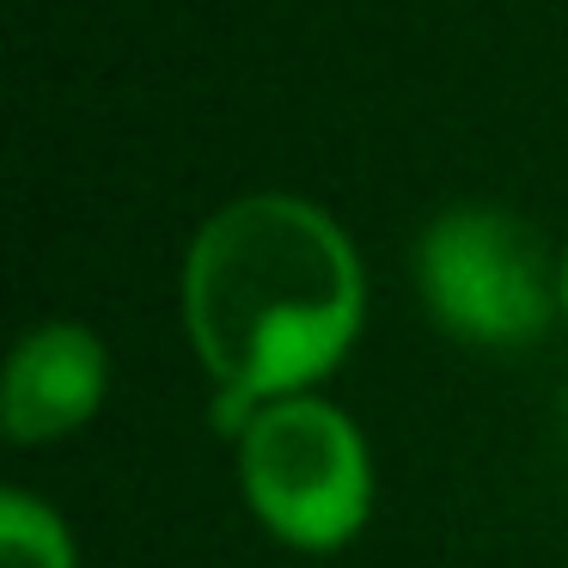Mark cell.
I'll return each instance as SVG.
<instances>
[{
	"label": "cell",
	"mask_w": 568,
	"mask_h": 568,
	"mask_svg": "<svg viewBox=\"0 0 568 568\" xmlns=\"http://www.w3.org/2000/svg\"><path fill=\"white\" fill-rule=\"evenodd\" d=\"M0 568H74V550L50 507L26 501V495L0 501Z\"/></svg>",
	"instance_id": "5b68a950"
},
{
	"label": "cell",
	"mask_w": 568,
	"mask_h": 568,
	"mask_svg": "<svg viewBox=\"0 0 568 568\" xmlns=\"http://www.w3.org/2000/svg\"><path fill=\"white\" fill-rule=\"evenodd\" d=\"M239 465H245L251 507L270 519L275 538L300 550H331L355 538L367 519L361 434L312 397H282L257 409L239 440Z\"/></svg>",
	"instance_id": "7a4b0ae2"
},
{
	"label": "cell",
	"mask_w": 568,
	"mask_h": 568,
	"mask_svg": "<svg viewBox=\"0 0 568 568\" xmlns=\"http://www.w3.org/2000/svg\"><path fill=\"white\" fill-rule=\"evenodd\" d=\"M422 294L428 312L465 343H526L550 318L544 251L514 214L453 209L422 239Z\"/></svg>",
	"instance_id": "3957f363"
},
{
	"label": "cell",
	"mask_w": 568,
	"mask_h": 568,
	"mask_svg": "<svg viewBox=\"0 0 568 568\" xmlns=\"http://www.w3.org/2000/svg\"><path fill=\"white\" fill-rule=\"evenodd\" d=\"M184 312L221 379V428H245L257 397L318 379L361 324V263L318 209L294 196L233 202L202 226Z\"/></svg>",
	"instance_id": "6da1fadb"
},
{
	"label": "cell",
	"mask_w": 568,
	"mask_h": 568,
	"mask_svg": "<svg viewBox=\"0 0 568 568\" xmlns=\"http://www.w3.org/2000/svg\"><path fill=\"white\" fill-rule=\"evenodd\" d=\"M104 397V348L80 324H43L19 343L7 373V434L55 440L80 428Z\"/></svg>",
	"instance_id": "277c9868"
},
{
	"label": "cell",
	"mask_w": 568,
	"mask_h": 568,
	"mask_svg": "<svg viewBox=\"0 0 568 568\" xmlns=\"http://www.w3.org/2000/svg\"><path fill=\"white\" fill-rule=\"evenodd\" d=\"M562 306H568V270H562Z\"/></svg>",
	"instance_id": "8992f818"
}]
</instances>
